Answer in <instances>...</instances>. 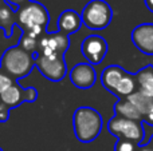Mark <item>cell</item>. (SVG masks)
I'll return each mask as SVG.
<instances>
[{
	"label": "cell",
	"instance_id": "obj_7",
	"mask_svg": "<svg viewBox=\"0 0 153 151\" xmlns=\"http://www.w3.org/2000/svg\"><path fill=\"white\" fill-rule=\"evenodd\" d=\"M38 99V90L35 87H22L18 82H13L0 95V100L11 110L19 107L22 103H34Z\"/></svg>",
	"mask_w": 153,
	"mask_h": 151
},
{
	"label": "cell",
	"instance_id": "obj_4",
	"mask_svg": "<svg viewBox=\"0 0 153 151\" xmlns=\"http://www.w3.org/2000/svg\"><path fill=\"white\" fill-rule=\"evenodd\" d=\"M82 23L93 31H101L109 27L113 19V10L105 0H90L81 13Z\"/></svg>",
	"mask_w": 153,
	"mask_h": 151
},
{
	"label": "cell",
	"instance_id": "obj_20",
	"mask_svg": "<svg viewBox=\"0 0 153 151\" xmlns=\"http://www.w3.org/2000/svg\"><path fill=\"white\" fill-rule=\"evenodd\" d=\"M12 83H13V80L11 79V78L8 76L1 68H0V95H1V94L4 92Z\"/></svg>",
	"mask_w": 153,
	"mask_h": 151
},
{
	"label": "cell",
	"instance_id": "obj_18",
	"mask_svg": "<svg viewBox=\"0 0 153 151\" xmlns=\"http://www.w3.org/2000/svg\"><path fill=\"white\" fill-rule=\"evenodd\" d=\"M39 39L40 37H35L31 35L23 32L19 39V45H20L23 50H26L27 52L32 54V55H36L38 54V48H39Z\"/></svg>",
	"mask_w": 153,
	"mask_h": 151
},
{
	"label": "cell",
	"instance_id": "obj_8",
	"mask_svg": "<svg viewBox=\"0 0 153 151\" xmlns=\"http://www.w3.org/2000/svg\"><path fill=\"white\" fill-rule=\"evenodd\" d=\"M108 43L100 35H89L85 37L81 44V52L86 62L91 66H98L102 63L108 54Z\"/></svg>",
	"mask_w": 153,
	"mask_h": 151
},
{
	"label": "cell",
	"instance_id": "obj_11",
	"mask_svg": "<svg viewBox=\"0 0 153 151\" xmlns=\"http://www.w3.org/2000/svg\"><path fill=\"white\" fill-rule=\"evenodd\" d=\"M132 42L138 51L145 55H153V24L144 23L134 27L132 31Z\"/></svg>",
	"mask_w": 153,
	"mask_h": 151
},
{
	"label": "cell",
	"instance_id": "obj_2",
	"mask_svg": "<svg viewBox=\"0 0 153 151\" xmlns=\"http://www.w3.org/2000/svg\"><path fill=\"white\" fill-rule=\"evenodd\" d=\"M0 68L13 82H18L27 78L35 68V56L16 44L3 52L0 59Z\"/></svg>",
	"mask_w": 153,
	"mask_h": 151
},
{
	"label": "cell",
	"instance_id": "obj_21",
	"mask_svg": "<svg viewBox=\"0 0 153 151\" xmlns=\"http://www.w3.org/2000/svg\"><path fill=\"white\" fill-rule=\"evenodd\" d=\"M10 111H11L10 107L0 100V123H4L10 119Z\"/></svg>",
	"mask_w": 153,
	"mask_h": 151
},
{
	"label": "cell",
	"instance_id": "obj_28",
	"mask_svg": "<svg viewBox=\"0 0 153 151\" xmlns=\"http://www.w3.org/2000/svg\"><path fill=\"white\" fill-rule=\"evenodd\" d=\"M0 7H1V3H0Z\"/></svg>",
	"mask_w": 153,
	"mask_h": 151
},
{
	"label": "cell",
	"instance_id": "obj_5",
	"mask_svg": "<svg viewBox=\"0 0 153 151\" xmlns=\"http://www.w3.org/2000/svg\"><path fill=\"white\" fill-rule=\"evenodd\" d=\"M108 131L118 139L132 141L137 146H141L144 143V138H145V130L143 127V122L126 119V118L118 117V115H114L108 122Z\"/></svg>",
	"mask_w": 153,
	"mask_h": 151
},
{
	"label": "cell",
	"instance_id": "obj_9",
	"mask_svg": "<svg viewBox=\"0 0 153 151\" xmlns=\"http://www.w3.org/2000/svg\"><path fill=\"white\" fill-rule=\"evenodd\" d=\"M70 47V37L61 32L45 34L39 39L38 54L42 55H65ZM36 54V55H38Z\"/></svg>",
	"mask_w": 153,
	"mask_h": 151
},
{
	"label": "cell",
	"instance_id": "obj_19",
	"mask_svg": "<svg viewBox=\"0 0 153 151\" xmlns=\"http://www.w3.org/2000/svg\"><path fill=\"white\" fill-rule=\"evenodd\" d=\"M138 146L133 143L132 141H126V139H118L114 146V151H137Z\"/></svg>",
	"mask_w": 153,
	"mask_h": 151
},
{
	"label": "cell",
	"instance_id": "obj_13",
	"mask_svg": "<svg viewBox=\"0 0 153 151\" xmlns=\"http://www.w3.org/2000/svg\"><path fill=\"white\" fill-rule=\"evenodd\" d=\"M128 71H125L122 67L120 66H109L101 74V83H102L103 88L108 90L109 92L114 94L118 87L120 82L122 80V78L125 76Z\"/></svg>",
	"mask_w": 153,
	"mask_h": 151
},
{
	"label": "cell",
	"instance_id": "obj_23",
	"mask_svg": "<svg viewBox=\"0 0 153 151\" xmlns=\"http://www.w3.org/2000/svg\"><path fill=\"white\" fill-rule=\"evenodd\" d=\"M143 123H146V125H149V126H153V106H152V108L149 110L148 114L144 117Z\"/></svg>",
	"mask_w": 153,
	"mask_h": 151
},
{
	"label": "cell",
	"instance_id": "obj_14",
	"mask_svg": "<svg viewBox=\"0 0 153 151\" xmlns=\"http://www.w3.org/2000/svg\"><path fill=\"white\" fill-rule=\"evenodd\" d=\"M134 79L138 84V91L149 98H153V67L146 66L141 68L134 75Z\"/></svg>",
	"mask_w": 153,
	"mask_h": 151
},
{
	"label": "cell",
	"instance_id": "obj_26",
	"mask_svg": "<svg viewBox=\"0 0 153 151\" xmlns=\"http://www.w3.org/2000/svg\"><path fill=\"white\" fill-rule=\"evenodd\" d=\"M145 144H146V146H149V147H151V149L153 150V135L151 136V139H149V141H148V142H146V143H145Z\"/></svg>",
	"mask_w": 153,
	"mask_h": 151
},
{
	"label": "cell",
	"instance_id": "obj_1",
	"mask_svg": "<svg viewBox=\"0 0 153 151\" xmlns=\"http://www.w3.org/2000/svg\"><path fill=\"white\" fill-rule=\"evenodd\" d=\"M50 13L47 8L39 1H28L16 11V26L22 31L35 37H42L47 34Z\"/></svg>",
	"mask_w": 153,
	"mask_h": 151
},
{
	"label": "cell",
	"instance_id": "obj_25",
	"mask_svg": "<svg viewBox=\"0 0 153 151\" xmlns=\"http://www.w3.org/2000/svg\"><path fill=\"white\" fill-rule=\"evenodd\" d=\"M137 151H153L149 146H146V144H144V146H138V150Z\"/></svg>",
	"mask_w": 153,
	"mask_h": 151
},
{
	"label": "cell",
	"instance_id": "obj_15",
	"mask_svg": "<svg viewBox=\"0 0 153 151\" xmlns=\"http://www.w3.org/2000/svg\"><path fill=\"white\" fill-rule=\"evenodd\" d=\"M114 115L126 118V119L138 120V122H143L144 119V117L140 114V111L126 98H122L117 100V103L114 104Z\"/></svg>",
	"mask_w": 153,
	"mask_h": 151
},
{
	"label": "cell",
	"instance_id": "obj_3",
	"mask_svg": "<svg viewBox=\"0 0 153 151\" xmlns=\"http://www.w3.org/2000/svg\"><path fill=\"white\" fill-rule=\"evenodd\" d=\"M102 115L93 107L82 106L74 111L73 128L74 134L81 143H91L98 138L102 131Z\"/></svg>",
	"mask_w": 153,
	"mask_h": 151
},
{
	"label": "cell",
	"instance_id": "obj_16",
	"mask_svg": "<svg viewBox=\"0 0 153 151\" xmlns=\"http://www.w3.org/2000/svg\"><path fill=\"white\" fill-rule=\"evenodd\" d=\"M126 99L140 111V114L143 117H145L148 114L149 110L153 106V98H149V96H146L145 94L140 92V91H134L129 96H126Z\"/></svg>",
	"mask_w": 153,
	"mask_h": 151
},
{
	"label": "cell",
	"instance_id": "obj_6",
	"mask_svg": "<svg viewBox=\"0 0 153 151\" xmlns=\"http://www.w3.org/2000/svg\"><path fill=\"white\" fill-rule=\"evenodd\" d=\"M35 68L50 82H61L67 74L65 55H35Z\"/></svg>",
	"mask_w": 153,
	"mask_h": 151
},
{
	"label": "cell",
	"instance_id": "obj_10",
	"mask_svg": "<svg viewBox=\"0 0 153 151\" xmlns=\"http://www.w3.org/2000/svg\"><path fill=\"white\" fill-rule=\"evenodd\" d=\"M69 79L79 90H89L97 82V72L94 66L86 63H78L70 70Z\"/></svg>",
	"mask_w": 153,
	"mask_h": 151
},
{
	"label": "cell",
	"instance_id": "obj_24",
	"mask_svg": "<svg viewBox=\"0 0 153 151\" xmlns=\"http://www.w3.org/2000/svg\"><path fill=\"white\" fill-rule=\"evenodd\" d=\"M144 1H145L146 8H148V10L153 13V0H144Z\"/></svg>",
	"mask_w": 153,
	"mask_h": 151
},
{
	"label": "cell",
	"instance_id": "obj_17",
	"mask_svg": "<svg viewBox=\"0 0 153 151\" xmlns=\"http://www.w3.org/2000/svg\"><path fill=\"white\" fill-rule=\"evenodd\" d=\"M134 90H136V79H134V76H133L132 74H129V72H126L125 76L122 78V80L120 82V84H118V87H117L114 95L118 96V99H122V98L129 96L130 94H133L134 92Z\"/></svg>",
	"mask_w": 153,
	"mask_h": 151
},
{
	"label": "cell",
	"instance_id": "obj_22",
	"mask_svg": "<svg viewBox=\"0 0 153 151\" xmlns=\"http://www.w3.org/2000/svg\"><path fill=\"white\" fill-rule=\"evenodd\" d=\"M4 3H7L10 7H12L15 11H18L20 7H23L24 4H27L28 1H31V0H3Z\"/></svg>",
	"mask_w": 153,
	"mask_h": 151
},
{
	"label": "cell",
	"instance_id": "obj_27",
	"mask_svg": "<svg viewBox=\"0 0 153 151\" xmlns=\"http://www.w3.org/2000/svg\"><path fill=\"white\" fill-rule=\"evenodd\" d=\"M0 151H3V149H1V147H0Z\"/></svg>",
	"mask_w": 153,
	"mask_h": 151
},
{
	"label": "cell",
	"instance_id": "obj_12",
	"mask_svg": "<svg viewBox=\"0 0 153 151\" xmlns=\"http://www.w3.org/2000/svg\"><path fill=\"white\" fill-rule=\"evenodd\" d=\"M83 26L81 13L74 10H66L58 16V29L56 31L70 36L71 34L79 31V28Z\"/></svg>",
	"mask_w": 153,
	"mask_h": 151
}]
</instances>
